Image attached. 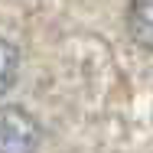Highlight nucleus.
Returning <instances> with one entry per match:
<instances>
[{"mask_svg":"<svg viewBox=\"0 0 153 153\" xmlns=\"http://www.w3.org/2000/svg\"><path fill=\"white\" fill-rule=\"evenodd\" d=\"M39 147V124L23 108H0V153H33Z\"/></svg>","mask_w":153,"mask_h":153,"instance_id":"obj_1","label":"nucleus"},{"mask_svg":"<svg viewBox=\"0 0 153 153\" xmlns=\"http://www.w3.org/2000/svg\"><path fill=\"white\" fill-rule=\"evenodd\" d=\"M127 33L140 49H153V0H134L130 3Z\"/></svg>","mask_w":153,"mask_h":153,"instance_id":"obj_2","label":"nucleus"},{"mask_svg":"<svg viewBox=\"0 0 153 153\" xmlns=\"http://www.w3.org/2000/svg\"><path fill=\"white\" fill-rule=\"evenodd\" d=\"M16 68H20V52H16V46H10L7 39H0V94L16 82Z\"/></svg>","mask_w":153,"mask_h":153,"instance_id":"obj_3","label":"nucleus"}]
</instances>
